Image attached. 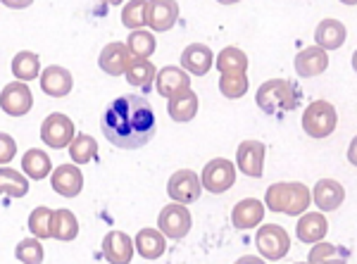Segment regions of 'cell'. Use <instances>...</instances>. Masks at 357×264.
<instances>
[{"label": "cell", "mask_w": 357, "mask_h": 264, "mask_svg": "<svg viewBox=\"0 0 357 264\" xmlns=\"http://www.w3.org/2000/svg\"><path fill=\"white\" fill-rule=\"evenodd\" d=\"M100 129L112 146L138 150L153 141L158 131L153 105L143 95H119L102 112Z\"/></svg>", "instance_id": "obj_1"}, {"label": "cell", "mask_w": 357, "mask_h": 264, "mask_svg": "<svg viewBox=\"0 0 357 264\" xmlns=\"http://www.w3.org/2000/svg\"><path fill=\"white\" fill-rule=\"evenodd\" d=\"M312 203V193L305 183L298 181H281V183H272L264 193V205L267 210L276 212V215H289V217H298L305 215Z\"/></svg>", "instance_id": "obj_2"}, {"label": "cell", "mask_w": 357, "mask_h": 264, "mask_svg": "<svg viewBox=\"0 0 357 264\" xmlns=\"http://www.w3.org/2000/svg\"><path fill=\"white\" fill-rule=\"evenodd\" d=\"M298 100H301V95L286 79H269L255 93L257 107L264 114H289L298 107Z\"/></svg>", "instance_id": "obj_3"}, {"label": "cell", "mask_w": 357, "mask_h": 264, "mask_svg": "<svg viewBox=\"0 0 357 264\" xmlns=\"http://www.w3.org/2000/svg\"><path fill=\"white\" fill-rule=\"evenodd\" d=\"M336 124H338V114H336V107L326 100H314L305 107L303 112V129L307 136L312 139H326L336 131Z\"/></svg>", "instance_id": "obj_4"}, {"label": "cell", "mask_w": 357, "mask_h": 264, "mask_svg": "<svg viewBox=\"0 0 357 264\" xmlns=\"http://www.w3.org/2000/svg\"><path fill=\"white\" fill-rule=\"evenodd\" d=\"M255 245L264 260L279 262L289 255L291 238H289V233H286V228L279 226V224H264L255 236Z\"/></svg>", "instance_id": "obj_5"}, {"label": "cell", "mask_w": 357, "mask_h": 264, "mask_svg": "<svg viewBox=\"0 0 357 264\" xmlns=\"http://www.w3.org/2000/svg\"><path fill=\"white\" fill-rule=\"evenodd\" d=\"M77 139V131H74V122L62 112H53L43 119L41 124V141L53 150H62L69 148Z\"/></svg>", "instance_id": "obj_6"}, {"label": "cell", "mask_w": 357, "mask_h": 264, "mask_svg": "<svg viewBox=\"0 0 357 264\" xmlns=\"http://www.w3.org/2000/svg\"><path fill=\"white\" fill-rule=\"evenodd\" d=\"M191 226H193V217H191V212L186 210V205H181V203L165 205V210L160 212V217H158V228L172 240H181L191 231Z\"/></svg>", "instance_id": "obj_7"}, {"label": "cell", "mask_w": 357, "mask_h": 264, "mask_svg": "<svg viewBox=\"0 0 357 264\" xmlns=\"http://www.w3.org/2000/svg\"><path fill=\"white\" fill-rule=\"evenodd\" d=\"M200 181H203L205 191H210V193H215V195L227 193L229 188H231L234 183H236V167H234V162H229V160H224V157L212 160V162L205 164Z\"/></svg>", "instance_id": "obj_8"}, {"label": "cell", "mask_w": 357, "mask_h": 264, "mask_svg": "<svg viewBox=\"0 0 357 264\" xmlns=\"http://www.w3.org/2000/svg\"><path fill=\"white\" fill-rule=\"evenodd\" d=\"M167 193H169V198L174 203L181 205L195 203L200 198V193H203V181L191 169H178L172 174L169 183H167Z\"/></svg>", "instance_id": "obj_9"}, {"label": "cell", "mask_w": 357, "mask_h": 264, "mask_svg": "<svg viewBox=\"0 0 357 264\" xmlns=\"http://www.w3.org/2000/svg\"><path fill=\"white\" fill-rule=\"evenodd\" d=\"M31 105H33V93L26 86V81L8 84L3 88V93H0V107L10 117H24L31 110Z\"/></svg>", "instance_id": "obj_10"}, {"label": "cell", "mask_w": 357, "mask_h": 264, "mask_svg": "<svg viewBox=\"0 0 357 264\" xmlns=\"http://www.w3.org/2000/svg\"><path fill=\"white\" fill-rule=\"evenodd\" d=\"M131 60H134V55H131L129 45L114 41V43H107L105 48L100 50L98 65H100V70L105 72L107 77H124Z\"/></svg>", "instance_id": "obj_11"}, {"label": "cell", "mask_w": 357, "mask_h": 264, "mask_svg": "<svg viewBox=\"0 0 357 264\" xmlns=\"http://www.w3.org/2000/svg\"><path fill=\"white\" fill-rule=\"evenodd\" d=\"M236 164L245 176L260 179L264 169V146L260 141H243L236 150Z\"/></svg>", "instance_id": "obj_12"}, {"label": "cell", "mask_w": 357, "mask_h": 264, "mask_svg": "<svg viewBox=\"0 0 357 264\" xmlns=\"http://www.w3.org/2000/svg\"><path fill=\"white\" fill-rule=\"evenodd\" d=\"M293 67H296L298 77H303V79L319 77V74H324L326 67H329V55H326V50L319 48V45H310V48H303L301 53L296 55Z\"/></svg>", "instance_id": "obj_13"}, {"label": "cell", "mask_w": 357, "mask_h": 264, "mask_svg": "<svg viewBox=\"0 0 357 264\" xmlns=\"http://www.w3.org/2000/svg\"><path fill=\"white\" fill-rule=\"evenodd\" d=\"M50 186L57 191L62 198H77L84 188V174L74 164H60L53 174H50Z\"/></svg>", "instance_id": "obj_14"}, {"label": "cell", "mask_w": 357, "mask_h": 264, "mask_svg": "<svg viewBox=\"0 0 357 264\" xmlns=\"http://www.w3.org/2000/svg\"><path fill=\"white\" fill-rule=\"evenodd\" d=\"M136 243L124 231H110L102 238V255L110 264H129Z\"/></svg>", "instance_id": "obj_15"}, {"label": "cell", "mask_w": 357, "mask_h": 264, "mask_svg": "<svg viewBox=\"0 0 357 264\" xmlns=\"http://www.w3.org/2000/svg\"><path fill=\"white\" fill-rule=\"evenodd\" d=\"M326 233H329V222H326V217L321 212H305L301 219H298L296 236L301 243L317 245L324 240Z\"/></svg>", "instance_id": "obj_16"}, {"label": "cell", "mask_w": 357, "mask_h": 264, "mask_svg": "<svg viewBox=\"0 0 357 264\" xmlns=\"http://www.w3.org/2000/svg\"><path fill=\"white\" fill-rule=\"evenodd\" d=\"M178 20L176 0H148V26L153 31H169Z\"/></svg>", "instance_id": "obj_17"}, {"label": "cell", "mask_w": 357, "mask_h": 264, "mask_svg": "<svg viewBox=\"0 0 357 264\" xmlns=\"http://www.w3.org/2000/svg\"><path fill=\"white\" fill-rule=\"evenodd\" d=\"M312 200L317 205V210L333 212L343 205L345 200V188L333 179H319L317 186L312 188Z\"/></svg>", "instance_id": "obj_18"}, {"label": "cell", "mask_w": 357, "mask_h": 264, "mask_svg": "<svg viewBox=\"0 0 357 264\" xmlns=\"http://www.w3.org/2000/svg\"><path fill=\"white\" fill-rule=\"evenodd\" d=\"M72 86H74L72 72L65 70V67H60V65L45 67L43 74H41V88H43V93H48L50 98L69 95Z\"/></svg>", "instance_id": "obj_19"}, {"label": "cell", "mask_w": 357, "mask_h": 264, "mask_svg": "<svg viewBox=\"0 0 357 264\" xmlns=\"http://www.w3.org/2000/svg\"><path fill=\"white\" fill-rule=\"evenodd\" d=\"M155 81H158V93L162 98H174L191 88V77L183 67H165V70L158 72Z\"/></svg>", "instance_id": "obj_20"}, {"label": "cell", "mask_w": 357, "mask_h": 264, "mask_svg": "<svg viewBox=\"0 0 357 264\" xmlns=\"http://www.w3.org/2000/svg\"><path fill=\"white\" fill-rule=\"evenodd\" d=\"M212 65H215V55H212V50L207 48L203 43H191L188 48H183L181 53V67L186 72L195 74V77H203L212 70Z\"/></svg>", "instance_id": "obj_21"}, {"label": "cell", "mask_w": 357, "mask_h": 264, "mask_svg": "<svg viewBox=\"0 0 357 264\" xmlns=\"http://www.w3.org/2000/svg\"><path fill=\"white\" fill-rule=\"evenodd\" d=\"M262 219H264V205L257 198L241 200V203H236V208L231 212V224L236 228H241V231L260 226Z\"/></svg>", "instance_id": "obj_22"}, {"label": "cell", "mask_w": 357, "mask_h": 264, "mask_svg": "<svg viewBox=\"0 0 357 264\" xmlns=\"http://www.w3.org/2000/svg\"><path fill=\"white\" fill-rule=\"evenodd\" d=\"M345 26L338 20H321L314 29V41L324 50H338L345 43Z\"/></svg>", "instance_id": "obj_23"}, {"label": "cell", "mask_w": 357, "mask_h": 264, "mask_svg": "<svg viewBox=\"0 0 357 264\" xmlns=\"http://www.w3.org/2000/svg\"><path fill=\"white\" fill-rule=\"evenodd\" d=\"M165 238L167 236L160 228H141L134 240L138 255H141L143 260H158V257H162L167 248Z\"/></svg>", "instance_id": "obj_24"}, {"label": "cell", "mask_w": 357, "mask_h": 264, "mask_svg": "<svg viewBox=\"0 0 357 264\" xmlns=\"http://www.w3.org/2000/svg\"><path fill=\"white\" fill-rule=\"evenodd\" d=\"M167 112H169V117L174 119V122H191L195 114H198V95L188 88V91H183V93L169 98Z\"/></svg>", "instance_id": "obj_25"}, {"label": "cell", "mask_w": 357, "mask_h": 264, "mask_svg": "<svg viewBox=\"0 0 357 264\" xmlns=\"http://www.w3.org/2000/svg\"><path fill=\"white\" fill-rule=\"evenodd\" d=\"M10 70L17 77V81H31V79L41 77V57L31 50H22L13 57Z\"/></svg>", "instance_id": "obj_26"}, {"label": "cell", "mask_w": 357, "mask_h": 264, "mask_svg": "<svg viewBox=\"0 0 357 264\" xmlns=\"http://www.w3.org/2000/svg\"><path fill=\"white\" fill-rule=\"evenodd\" d=\"M22 169H24V174L33 181L45 179V176L53 171V167H50V155L38 150V148H29L26 155L22 157Z\"/></svg>", "instance_id": "obj_27"}, {"label": "cell", "mask_w": 357, "mask_h": 264, "mask_svg": "<svg viewBox=\"0 0 357 264\" xmlns=\"http://www.w3.org/2000/svg\"><path fill=\"white\" fill-rule=\"evenodd\" d=\"M126 81L131 86H136V88H151L153 79H158V70H155V65L151 60H146V57H134L129 65V70H126Z\"/></svg>", "instance_id": "obj_28"}, {"label": "cell", "mask_w": 357, "mask_h": 264, "mask_svg": "<svg viewBox=\"0 0 357 264\" xmlns=\"http://www.w3.org/2000/svg\"><path fill=\"white\" fill-rule=\"evenodd\" d=\"M217 70L220 74H245L248 72V55L241 48H224L220 55H217Z\"/></svg>", "instance_id": "obj_29"}, {"label": "cell", "mask_w": 357, "mask_h": 264, "mask_svg": "<svg viewBox=\"0 0 357 264\" xmlns=\"http://www.w3.org/2000/svg\"><path fill=\"white\" fill-rule=\"evenodd\" d=\"M310 264H345L348 262V250L341 245L331 243H317L307 255Z\"/></svg>", "instance_id": "obj_30"}, {"label": "cell", "mask_w": 357, "mask_h": 264, "mask_svg": "<svg viewBox=\"0 0 357 264\" xmlns=\"http://www.w3.org/2000/svg\"><path fill=\"white\" fill-rule=\"evenodd\" d=\"M53 226H55V212L50 208H36L31 212V217H29V228H31V233L36 238H53Z\"/></svg>", "instance_id": "obj_31"}, {"label": "cell", "mask_w": 357, "mask_h": 264, "mask_svg": "<svg viewBox=\"0 0 357 264\" xmlns=\"http://www.w3.org/2000/svg\"><path fill=\"white\" fill-rule=\"evenodd\" d=\"M0 188H3L5 195H13V198H24L26 191H29V176L20 174V171L10 169L5 164L0 169Z\"/></svg>", "instance_id": "obj_32"}, {"label": "cell", "mask_w": 357, "mask_h": 264, "mask_svg": "<svg viewBox=\"0 0 357 264\" xmlns=\"http://www.w3.org/2000/svg\"><path fill=\"white\" fill-rule=\"evenodd\" d=\"M79 236V222L74 217V212L69 210H55V226H53V238L57 240H74Z\"/></svg>", "instance_id": "obj_33"}, {"label": "cell", "mask_w": 357, "mask_h": 264, "mask_svg": "<svg viewBox=\"0 0 357 264\" xmlns=\"http://www.w3.org/2000/svg\"><path fill=\"white\" fill-rule=\"evenodd\" d=\"M126 45H129L131 55H134V57H146V60L155 53V48H158L155 36L151 31H146V29H136V31H131L129 38H126Z\"/></svg>", "instance_id": "obj_34"}, {"label": "cell", "mask_w": 357, "mask_h": 264, "mask_svg": "<svg viewBox=\"0 0 357 264\" xmlns=\"http://www.w3.org/2000/svg\"><path fill=\"white\" fill-rule=\"evenodd\" d=\"M69 155H72V160L77 164H89L91 160H96V155H98L96 139L89 134H79L72 146H69Z\"/></svg>", "instance_id": "obj_35"}, {"label": "cell", "mask_w": 357, "mask_h": 264, "mask_svg": "<svg viewBox=\"0 0 357 264\" xmlns=\"http://www.w3.org/2000/svg\"><path fill=\"white\" fill-rule=\"evenodd\" d=\"M122 24L129 29H141L148 24V0H131L122 10Z\"/></svg>", "instance_id": "obj_36"}, {"label": "cell", "mask_w": 357, "mask_h": 264, "mask_svg": "<svg viewBox=\"0 0 357 264\" xmlns=\"http://www.w3.org/2000/svg\"><path fill=\"white\" fill-rule=\"evenodd\" d=\"M248 86H250V81H248L245 74H222L220 77V91L229 100L243 98L248 93Z\"/></svg>", "instance_id": "obj_37"}, {"label": "cell", "mask_w": 357, "mask_h": 264, "mask_svg": "<svg viewBox=\"0 0 357 264\" xmlns=\"http://www.w3.org/2000/svg\"><path fill=\"white\" fill-rule=\"evenodd\" d=\"M15 257L22 264H43V245L41 238H24L15 248Z\"/></svg>", "instance_id": "obj_38"}, {"label": "cell", "mask_w": 357, "mask_h": 264, "mask_svg": "<svg viewBox=\"0 0 357 264\" xmlns=\"http://www.w3.org/2000/svg\"><path fill=\"white\" fill-rule=\"evenodd\" d=\"M15 155H17V143L13 141V136L3 131V134H0V162H3V167L15 157Z\"/></svg>", "instance_id": "obj_39"}, {"label": "cell", "mask_w": 357, "mask_h": 264, "mask_svg": "<svg viewBox=\"0 0 357 264\" xmlns=\"http://www.w3.org/2000/svg\"><path fill=\"white\" fill-rule=\"evenodd\" d=\"M31 3H33V0H3L5 8H13V10H24Z\"/></svg>", "instance_id": "obj_40"}, {"label": "cell", "mask_w": 357, "mask_h": 264, "mask_svg": "<svg viewBox=\"0 0 357 264\" xmlns=\"http://www.w3.org/2000/svg\"><path fill=\"white\" fill-rule=\"evenodd\" d=\"M348 162L357 167V136L353 141H350V148H348Z\"/></svg>", "instance_id": "obj_41"}, {"label": "cell", "mask_w": 357, "mask_h": 264, "mask_svg": "<svg viewBox=\"0 0 357 264\" xmlns=\"http://www.w3.org/2000/svg\"><path fill=\"white\" fill-rule=\"evenodd\" d=\"M236 264H264V260H260L257 255H243L241 260H236Z\"/></svg>", "instance_id": "obj_42"}, {"label": "cell", "mask_w": 357, "mask_h": 264, "mask_svg": "<svg viewBox=\"0 0 357 264\" xmlns=\"http://www.w3.org/2000/svg\"><path fill=\"white\" fill-rule=\"evenodd\" d=\"M217 3H222V5H234V3H241V0H217Z\"/></svg>", "instance_id": "obj_43"}, {"label": "cell", "mask_w": 357, "mask_h": 264, "mask_svg": "<svg viewBox=\"0 0 357 264\" xmlns=\"http://www.w3.org/2000/svg\"><path fill=\"white\" fill-rule=\"evenodd\" d=\"M353 70L357 72V50H355V53H353Z\"/></svg>", "instance_id": "obj_44"}, {"label": "cell", "mask_w": 357, "mask_h": 264, "mask_svg": "<svg viewBox=\"0 0 357 264\" xmlns=\"http://www.w3.org/2000/svg\"><path fill=\"white\" fill-rule=\"evenodd\" d=\"M343 5H357V0H341Z\"/></svg>", "instance_id": "obj_45"}, {"label": "cell", "mask_w": 357, "mask_h": 264, "mask_svg": "<svg viewBox=\"0 0 357 264\" xmlns=\"http://www.w3.org/2000/svg\"><path fill=\"white\" fill-rule=\"evenodd\" d=\"M102 3H110V5H119L122 0H102Z\"/></svg>", "instance_id": "obj_46"}, {"label": "cell", "mask_w": 357, "mask_h": 264, "mask_svg": "<svg viewBox=\"0 0 357 264\" xmlns=\"http://www.w3.org/2000/svg\"><path fill=\"white\" fill-rule=\"evenodd\" d=\"M296 264H310V262H296Z\"/></svg>", "instance_id": "obj_47"}]
</instances>
